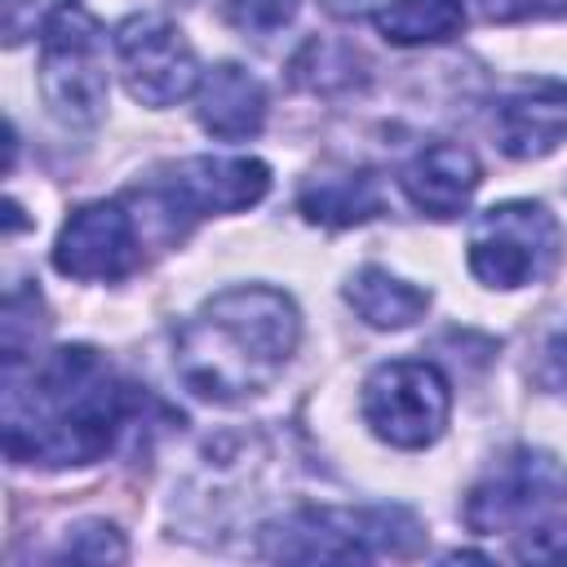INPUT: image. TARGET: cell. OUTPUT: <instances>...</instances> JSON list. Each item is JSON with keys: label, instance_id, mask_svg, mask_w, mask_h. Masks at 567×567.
Returning <instances> with one entry per match:
<instances>
[{"label": "cell", "instance_id": "11", "mask_svg": "<svg viewBox=\"0 0 567 567\" xmlns=\"http://www.w3.org/2000/svg\"><path fill=\"white\" fill-rule=\"evenodd\" d=\"M496 146L509 159H540L567 137V80H523L501 93L492 111Z\"/></svg>", "mask_w": 567, "mask_h": 567}, {"label": "cell", "instance_id": "10", "mask_svg": "<svg viewBox=\"0 0 567 567\" xmlns=\"http://www.w3.org/2000/svg\"><path fill=\"white\" fill-rule=\"evenodd\" d=\"M137 230L124 204L97 199L66 217L53 244V266L66 279H124L137 266Z\"/></svg>", "mask_w": 567, "mask_h": 567}, {"label": "cell", "instance_id": "6", "mask_svg": "<svg viewBox=\"0 0 567 567\" xmlns=\"http://www.w3.org/2000/svg\"><path fill=\"white\" fill-rule=\"evenodd\" d=\"M470 270L487 288H527L540 284L563 257V226L536 199H505L478 213L470 226Z\"/></svg>", "mask_w": 567, "mask_h": 567}, {"label": "cell", "instance_id": "15", "mask_svg": "<svg viewBox=\"0 0 567 567\" xmlns=\"http://www.w3.org/2000/svg\"><path fill=\"white\" fill-rule=\"evenodd\" d=\"M346 301L354 306V315L372 328H412L425 310H430V292L381 270V266H363L350 275L346 284Z\"/></svg>", "mask_w": 567, "mask_h": 567}, {"label": "cell", "instance_id": "16", "mask_svg": "<svg viewBox=\"0 0 567 567\" xmlns=\"http://www.w3.org/2000/svg\"><path fill=\"white\" fill-rule=\"evenodd\" d=\"M372 27L390 40V44H443L452 35H461L465 27V4L461 0H385L372 13Z\"/></svg>", "mask_w": 567, "mask_h": 567}, {"label": "cell", "instance_id": "5", "mask_svg": "<svg viewBox=\"0 0 567 567\" xmlns=\"http://www.w3.org/2000/svg\"><path fill=\"white\" fill-rule=\"evenodd\" d=\"M40 93L71 128H89L106 111V35L80 0H62L40 27Z\"/></svg>", "mask_w": 567, "mask_h": 567}, {"label": "cell", "instance_id": "1", "mask_svg": "<svg viewBox=\"0 0 567 567\" xmlns=\"http://www.w3.org/2000/svg\"><path fill=\"white\" fill-rule=\"evenodd\" d=\"M133 412V390L89 346H62L4 363V452L18 465H93Z\"/></svg>", "mask_w": 567, "mask_h": 567}, {"label": "cell", "instance_id": "4", "mask_svg": "<svg viewBox=\"0 0 567 567\" xmlns=\"http://www.w3.org/2000/svg\"><path fill=\"white\" fill-rule=\"evenodd\" d=\"M567 505V465L540 447L505 452L465 496V523L478 536H549Z\"/></svg>", "mask_w": 567, "mask_h": 567}, {"label": "cell", "instance_id": "19", "mask_svg": "<svg viewBox=\"0 0 567 567\" xmlns=\"http://www.w3.org/2000/svg\"><path fill=\"white\" fill-rule=\"evenodd\" d=\"M487 22H523V18H549L567 13V0H478Z\"/></svg>", "mask_w": 567, "mask_h": 567}, {"label": "cell", "instance_id": "17", "mask_svg": "<svg viewBox=\"0 0 567 567\" xmlns=\"http://www.w3.org/2000/svg\"><path fill=\"white\" fill-rule=\"evenodd\" d=\"M66 558H80V563H120L124 558V540L111 523H80L66 545H62Z\"/></svg>", "mask_w": 567, "mask_h": 567}, {"label": "cell", "instance_id": "13", "mask_svg": "<svg viewBox=\"0 0 567 567\" xmlns=\"http://www.w3.org/2000/svg\"><path fill=\"white\" fill-rule=\"evenodd\" d=\"M195 115H199V124L213 137H221V142H248L266 124V89L239 62H217L199 80Z\"/></svg>", "mask_w": 567, "mask_h": 567}, {"label": "cell", "instance_id": "14", "mask_svg": "<svg viewBox=\"0 0 567 567\" xmlns=\"http://www.w3.org/2000/svg\"><path fill=\"white\" fill-rule=\"evenodd\" d=\"M297 208L315 226H359L381 213V177L377 173H323L310 177L297 195Z\"/></svg>", "mask_w": 567, "mask_h": 567}, {"label": "cell", "instance_id": "9", "mask_svg": "<svg viewBox=\"0 0 567 567\" xmlns=\"http://www.w3.org/2000/svg\"><path fill=\"white\" fill-rule=\"evenodd\" d=\"M115 58L133 102L173 106L199 89V62L190 40L159 13H133L115 27Z\"/></svg>", "mask_w": 567, "mask_h": 567}, {"label": "cell", "instance_id": "18", "mask_svg": "<svg viewBox=\"0 0 567 567\" xmlns=\"http://www.w3.org/2000/svg\"><path fill=\"white\" fill-rule=\"evenodd\" d=\"M230 22L248 35H275L279 27L292 22L297 0H230Z\"/></svg>", "mask_w": 567, "mask_h": 567}, {"label": "cell", "instance_id": "3", "mask_svg": "<svg viewBox=\"0 0 567 567\" xmlns=\"http://www.w3.org/2000/svg\"><path fill=\"white\" fill-rule=\"evenodd\" d=\"M421 527L408 509H341L301 505L261 532V554L284 563H368L412 554Z\"/></svg>", "mask_w": 567, "mask_h": 567}, {"label": "cell", "instance_id": "20", "mask_svg": "<svg viewBox=\"0 0 567 567\" xmlns=\"http://www.w3.org/2000/svg\"><path fill=\"white\" fill-rule=\"evenodd\" d=\"M549 554H558V558H567V532H563V540H558V545H554Z\"/></svg>", "mask_w": 567, "mask_h": 567}, {"label": "cell", "instance_id": "12", "mask_svg": "<svg viewBox=\"0 0 567 567\" xmlns=\"http://www.w3.org/2000/svg\"><path fill=\"white\" fill-rule=\"evenodd\" d=\"M478 182H483V168H478L474 151H465L456 142H430V146H421L403 164V173H399L403 195L425 217H439V221L461 217L470 208Z\"/></svg>", "mask_w": 567, "mask_h": 567}, {"label": "cell", "instance_id": "8", "mask_svg": "<svg viewBox=\"0 0 567 567\" xmlns=\"http://www.w3.org/2000/svg\"><path fill=\"white\" fill-rule=\"evenodd\" d=\"M270 190V168L248 155H195L164 173L151 199L168 213L173 230H186L199 217L244 213Z\"/></svg>", "mask_w": 567, "mask_h": 567}, {"label": "cell", "instance_id": "2", "mask_svg": "<svg viewBox=\"0 0 567 567\" xmlns=\"http://www.w3.org/2000/svg\"><path fill=\"white\" fill-rule=\"evenodd\" d=\"M301 341V315L288 292L239 284L208 297L173 341L182 385L208 403H244L270 390Z\"/></svg>", "mask_w": 567, "mask_h": 567}, {"label": "cell", "instance_id": "7", "mask_svg": "<svg viewBox=\"0 0 567 567\" xmlns=\"http://www.w3.org/2000/svg\"><path fill=\"white\" fill-rule=\"evenodd\" d=\"M452 416V385L425 359H390L363 381L368 430L403 452L430 447Z\"/></svg>", "mask_w": 567, "mask_h": 567}]
</instances>
